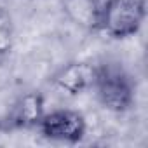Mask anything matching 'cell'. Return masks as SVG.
<instances>
[{
	"instance_id": "1",
	"label": "cell",
	"mask_w": 148,
	"mask_h": 148,
	"mask_svg": "<svg viewBox=\"0 0 148 148\" xmlns=\"http://www.w3.org/2000/svg\"><path fill=\"white\" fill-rule=\"evenodd\" d=\"M92 91L103 108L113 113H125L136 103V84L117 63L96 64Z\"/></svg>"
},
{
	"instance_id": "2",
	"label": "cell",
	"mask_w": 148,
	"mask_h": 148,
	"mask_svg": "<svg viewBox=\"0 0 148 148\" xmlns=\"http://www.w3.org/2000/svg\"><path fill=\"white\" fill-rule=\"evenodd\" d=\"M146 19V0H103L98 32L113 40H125L139 33Z\"/></svg>"
},
{
	"instance_id": "3",
	"label": "cell",
	"mask_w": 148,
	"mask_h": 148,
	"mask_svg": "<svg viewBox=\"0 0 148 148\" xmlns=\"http://www.w3.org/2000/svg\"><path fill=\"white\" fill-rule=\"evenodd\" d=\"M37 131L47 141L77 145L87 136V119L79 110L56 108L44 113Z\"/></svg>"
},
{
	"instance_id": "4",
	"label": "cell",
	"mask_w": 148,
	"mask_h": 148,
	"mask_svg": "<svg viewBox=\"0 0 148 148\" xmlns=\"http://www.w3.org/2000/svg\"><path fill=\"white\" fill-rule=\"evenodd\" d=\"M45 98L38 91L23 92L9 106L7 113L0 120V129L4 132L11 131H30L37 129L40 119L45 113Z\"/></svg>"
},
{
	"instance_id": "5",
	"label": "cell",
	"mask_w": 148,
	"mask_h": 148,
	"mask_svg": "<svg viewBox=\"0 0 148 148\" xmlns=\"http://www.w3.org/2000/svg\"><path fill=\"white\" fill-rule=\"evenodd\" d=\"M96 79V64L89 61H70L63 64L54 75L52 84L70 96H80L92 91Z\"/></svg>"
},
{
	"instance_id": "6",
	"label": "cell",
	"mask_w": 148,
	"mask_h": 148,
	"mask_svg": "<svg viewBox=\"0 0 148 148\" xmlns=\"http://www.w3.org/2000/svg\"><path fill=\"white\" fill-rule=\"evenodd\" d=\"M66 19L86 32H98L101 0H61Z\"/></svg>"
},
{
	"instance_id": "7",
	"label": "cell",
	"mask_w": 148,
	"mask_h": 148,
	"mask_svg": "<svg viewBox=\"0 0 148 148\" xmlns=\"http://www.w3.org/2000/svg\"><path fill=\"white\" fill-rule=\"evenodd\" d=\"M14 42H16V28L12 16L7 9L0 7V59L7 58L12 52Z\"/></svg>"
}]
</instances>
